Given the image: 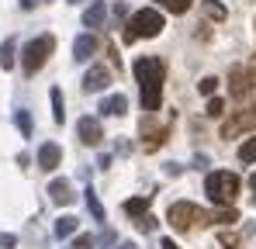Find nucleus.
<instances>
[{"instance_id": "33", "label": "nucleus", "mask_w": 256, "mask_h": 249, "mask_svg": "<svg viewBox=\"0 0 256 249\" xmlns=\"http://www.w3.org/2000/svg\"><path fill=\"white\" fill-rule=\"evenodd\" d=\"M250 187H253V201H256V173L250 176Z\"/></svg>"}, {"instance_id": "23", "label": "nucleus", "mask_w": 256, "mask_h": 249, "mask_svg": "<svg viewBox=\"0 0 256 249\" xmlns=\"http://www.w3.org/2000/svg\"><path fill=\"white\" fill-rule=\"evenodd\" d=\"M201 10H204V14H208L212 21H222V18L228 14V10H225V7H222L218 0H204V4H201Z\"/></svg>"}, {"instance_id": "24", "label": "nucleus", "mask_w": 256, "mask_h": 249, "mask_svg": "<svg viewBox=\"0 0 256 249\" xmlns=\"http://www.w3.org/2000/svg\"><path fill=\"white\" fill-rule=\"evenodd\" d=\"M239 160H242V163H256V138H250V142L239 146Z\"/></svg>"}, {"instance_id": "11", "label": "nucleus", "mask_w": 256, "mask_h": 249, "mask_svg": "<svg viewBox=\"0 0 256 249\" xmlns=\"http://www.w3.org/2000/svg\"><path fill=\"white\" fill-rule=\"evenodd\" d=\"M48 198H52L56 204H73V201H76L70 180H52V184H48Z\"/></svg>"}, {"instance_id": "32", "label": "nucleus", "mask_w": 256, "mask_h": 249, "mask_svg": "<svg viewBox=\"0 0 256 249\" xmlns=\"http://www.w3.org/2000/svg\"><path fill=\"white\" fill-rule=\"evenodd\" d=\"M21 7H24V10H32V7H35V0H21Z\"/></svg>"}, {"instance_id": "4", "label": "nucleus", "mask_w": 256, "mask_h": 249, "mask_svg": "<svg viewBox=\"0 0 256 249\" xmlns=\"http://www.w3.org/2000/svg\"><path fill=\"white\" fill-rule=\"evenodd\" d=\"M166 218H170L173 232H187L194 222H201V225H212V211H201V208L194 204V201H176V204H170Z\"/></svg>"}, {"instance_id": "7", "label": "nucleus", "mask_w": 256, "mask_h": 249, "mask_svg": "<svg viewBox=\"0 0 256 249\" xmlns=\"http://www.w3.org/2000/svg\"><path fill=\"white\" fill-rule=\"evenodd\" d=\"M253 128H256V104H253V108L236 111L228 122L222 124V138H239L242 132H253Z\"/></svg>"}, {"instance_id": "9", "label": "nucleus", "mask_w": 256, "mask_h": 249, "mask_svg": "<svg viewBox=\"0 0 256 249\" xmlns=\"http://www.w3.org/2000/svg\"><path fill=\"white\" fill-rule=\"evenodd\" d=\"M108 83H111V70L108 66H90L84 76V90L86 94H100V90H108Z\"/></svg>"}, {"instance_id": "19", "label": "nucleus", "mask_w": 256, "mask_h": 249, "mask_svg": "<svg viewBox=\"0 0 256 249\" xmlns=\"http://www.w3.org/2000/svg\"><path fill=\"white\" fill-rule=\"evenodd\" d=\"M48 97H52V118H56V122L62 124V118H66V104H62V90H59V86H52V94H48Z\"/></svg>"}, {"instance_id": "18", "label": "nucleus", "mask_w": 256, "mask_h": 249, "mask_svg": "<svg viewBox=\"0 0 256 249\" xmlns=\"http://www.w3.org/2000/svg\"><path fill=\"white\" fill-rule=\"evenodd\" d=\"M73 232H76V218H73V214H62V218L56 222V236H59V239H70Z\"/></svg>"}, {"instance_id": "21", "label": "nucleus", "mask_w": 256, "mask_h": 249, "mask_svg": "<svg viewBox=\"0 0 256 249\" xmlns=\"http://www.w3.org/2000/svg\"><path fill=\"white\" fill-rule=\"evenodd\" d=\"M84 194H86V208H90V214H94L97 222H104V204L97 201V194H94V187H86Z\"/></svg>"}, {"instance_id": "26", "label": "nucleus", "mask_w": 256, "mask_h": 249, "mask_svg": "<svg viewBox=\"0 0 256 249\" xmlns=\"http://www.w3.org/2000/svg\"><path fill=\"white\" fill-rule=\"evenodd\" d=\"M198 90H201V94H204V97H212L214 90H218V80H214V76H204V80L198 83Z\"/></svg>"}, {"instance_id": "5", "label": "nucleus", "mask_w": 256, "mask_h": 249, "mask_svg": "<svg viewBox=\"0 0 256 249\" xmlns=\"http://www.w3.org/2000/svg\"><path fill=\"white\" fill-rule=\"evenodd\" d=\"M52 48H56V38H52V35H38V38H32L28 45H24V52H21V66H24L28 76H35V73L42 70L45 59L52 56Z\"/></svg>"}, {"instance_id": "13", "label": "nucleus", "mask_w": 256, "mask_h": 249, "mask_svg": "<svg viewBox=\"0 0 256 249\" xmlns=\"http://www.w3.org/2000/svg\"><path fill=\"white\" fill-rule=\"evenodd\" d=\"M59 163H62V149L56 142H45L42 149H38V166L42 170H56Z\"/></svg>"}, {"instance_id": "27", "label": "nucleus", "mask_w": 256, "mask_h": 249, "mask_svg": "<svg viewBox=\"0 0 256 249\" xmlns=\"http://www.w3.org/2000/svg\"><path fill=\"white\" fill-rule=\"evenodd\" d=\"M0 249H18V236H10V232H0Z\"/></svg>"}, {"instance_id": "36", "label": "nucleus", "mask_w": 256, "mask_h": 249, "mask_svg": "<svg viewBox=\"0 0 256 249\" xmlns=\"http://www.w3.org/2000/svg\"><path fill=\"white\" fill-rule=\"evenodd\" d=\"M232 249H236V246H232Z\"/></svg>"}, {"instance_id": "16", "label": "nucleus", "mask_w": 256, "mask_h": 249, "mask_svg": "<svg viewBox=\"0 0 256 249\" xmlns=\"http://www.w3.org/2000/svg\"><path fill=\"white\" fill-rule=\"evenodd\" d=\"M149 198H152V194H146V198H128L125 201V214H132V218L149 214Z\"/></svg>"}, {"instance_id": "15", "label": "nucleus", "mask_w": 256, "mask_h": 249, "mask_svg": "<svg viewBox=\"0 0 256 249\" xmlns=\"http://www.w3.org/2000/svg\"><path fill=\"white\" fill-rule=\"evenodd\" d=\"M104 18H108L104 0H94V4L86 7V14H84V24H86V28H100V24H104Z\"/></svg>"}, {"instance_id": "30", "label": "nucleus", "mask_w": 256, "mask_h": 249, "mask_svg": "<svg viewBox=\"0 0 256 249\" xmlns=\"http://www.w3.org/2000/svg\"><path fill=\"white\" fill-rule=\"evenodd\" d=\"M90 246H94L90 236H76V242H73V249H90Z\"/></svg>"}, {"instance_id": "31", "label": "nucleus", "mask_w": 256, "mask_h": 249, "mask_svg": "<svg viewBox=\"0 0 256 249\" xmlns=\"http://www.w3.org/2000/svg\"><path fill=\"white\" fill-rule=\"evenodd\" d=\"M160 249H176V242H173V239H163V242H160Z\"/></svg>"}, {"instance_id": "8", "label": "nucleus", "mask_w": 256, "mask_h": 249, "mask_svg": "<svg viewBox=\"0 0 256 249\" xmlns=\"http://www.w3.org/2000/svg\"><path fill=\"white\" fill-rule=\"evenodd\" d=\"M166 135H170V124H152V114H146V122H142V146H146V152L160 149L166 142Z\"/></svg>"}, {"instance_id": "14", "label": "nucleus", "mask_w": 256, "mask_h": 249, "mask_svg": "<svg viewBox=\"0 0 256 249\" xmlns=\"http://www.w3.org/2000/svg\"><path fill=\"white\" fill-rule=\"evenodd\" d=\"M94 52H97V38H94V35H80V38L73 42V59H76V62H86Z\"/></svg>"}, {"instance_id": "3", "label": "nucleus", "mask_w": 256, "mask_h": 249, "mask_svg": "<svg viewBox=\"0 0 256 249\" xmlns=\"http://www.w3.org/2000/svg\"><path fill=\"white\" fill-rule=\"evenodd\" d=\"M163 32V14L156 7H142L128 18V28H125V42H135V38H156Z\"/></svg>"}, {"instance_id": "29", "label": "nucleus", "mask_w": 256, "mask_h": 249, "mask_svg": "<svg viewBox=\"0 0 256 249\" xmlns=\"http://www.w3.org/2000/svg\"><path fill=\"white\" fill-rule=\"evenodd\" d=\"M138 228H142V232H156V218H152V214H142V218H138Z\"/></svg>"}, {"instance_id": "12", "label": "nucleus", "mask_w": 256, "mask_h": 249, "mask_svg": "<svg viewBox=\"0 0 256 249\" xmlns=\"http://www.w3.org/2000/svg\"><path fill=\"white\" fill-rule=\"evenodd\" d=\"M125 111H128V97H125V94H111V97H104V100H100V114L122 118Z\"/></svg>"}, {"instance_id": "6", "label": "nucleus", "mask_w": 256, "mask_h": 249, "mask_svg": "<svg viewBox=\"0 0 256 249\" xmlns=\"http://www.w3.org/2000/svg\"><path fill=\"white\" fill-rule=\"evenodd\" d=\"M256 86V66H232L228 70V97L246 100Z\"/></svg>"}, {"instance_id": "28", "label": "nucleus", "mask_w": 256, "mask_h": 249, "mask_svg": "<svg viewBox=\"0 0 256 249\" xmlns=\"http://www.w3.org/2000/svg\"><path fill=\"white\" fill-rule=\"evenodd\" d=\"M222 111H225V100H218V97H212V100H208V114H212V118H218Z\"/></svg>"}, {"instance_id": "22", "label": "nucleus", "mask_w": 256, "mask_h": 249, "mask_svg": "<svg viewBox=\"0 0 256 249\" xmlns=\"http://www.w3.org/2000/svg\"><path fill=\"white\" fill-rule=\"evenodd\" d=\"M10 66H14V38L0 45V70H10Z\"/></svg>"}, {"instance_id": "20", "label": "nucleus", "mask_w": 256, "mask_h": 249, "mask_svg": "<svg viewBox=\"0 0 256 249\" xmlns=\"http://www.w3.org/2000/svg\"><path fill=\"white\" fill-rule=\"evenodd\" d=\"M156 4H160L163 10H170V14H187L194 0H156Z\"/></svg>"}, {"instance_id": "1", "label": "nucleus", "mask_w": 256, "mask_h": 249, "mask_svg": "<svg viewBox=\"0 0 256 249\" xmlns=\"http://www.w3.org/2000/svg\"><path fill=\"white\" fill-rule=\"evenodd\" d=\"M135 80L142 86V108L146 114H156L163 104V80H166V62L160 56H142L135 59Z\"/></svg>"}, {"instance_id": "35", "label": "nucleus", "mask_w": 256, "mask_h": 249, "mask_svg": "<svg viewBox=\"0 0 256 249\" xmlns=\"http://www.w3.org/2000/svg\"><path fill=\"white\" fill-rule=\"evenodd\" d=\"M70 4H84V0H70Z\"/></svg>"}, {"instance_id": "2", "label": "nucleus", "mask_w": 256, "mask_h": 249, "mask_svg": "<svg viewBox=\"0 0 256 249\" xmlns=\"http://www.w3.org/2000/svg\"><path fill=\"white\" fill-rule=\"evenodd\" d=\"M204 194L212 198L214 204L232 208L236 198H239V176L228 173V170H214V173H208V180H204Z\"/></svg>"}, {"instance_id": "17", "label": "nucleus", "mask_w": 256, "mask_h": 249, "mask_svg": "<svg viewBox=\"0 0 256 249\" xmlns=\"http://www.w3.org/2000/svg\"><path fill=\"white\" fill-rule=\"evenodd\" d=\"M239 222V211L236 208H222V211H212V225H236Z\"/></svg>"}, {"instance_id": "25", "label": "nucleus", "mask_w": 256, "mask_h": 249, "mask_svg": "<svg viewBox=\"0 0 256 249\" xmlns=\"http://www.w3.org/2000/svg\"><path fill=\"white\" fill-rule=\"evenodd\" d=\"M14 122H18V128H21V135H32V118H28V111H18Z\"/></svg>"}, {"instance_id": "10", "label": "nucleus", "mask_w": 256, "mask_h": 249, "mask_svg": "<svg viewBox=\"0 0 256 249\" xmlns=\"http://www.w3.org/2000/svg\"><path fill=\"white\" fill-rule=\"evenodd\" d=\"M76 132H80V142H84V146H97V142L104 138V132H100V122H97V118H90V114H86V118H80Z\"/></svg>"}, {"instance_id": "34", "label": "nucleus", "mask_w": 256, "mask_h": 249, "mask_svg": "<svg viewBox=\"0 0 256 249\" xmlns=\"http://www.w3.org/2000/svg\"><path fill=\"white\" fill-rule=\"evenodd\" d=\"M122 249H135V242H122Z\"/></svg>"}]
</instances>
